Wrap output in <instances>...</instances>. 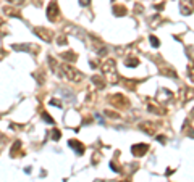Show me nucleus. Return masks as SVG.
<instances>
[{
	"label": "nucleus",
	"instance_id": "7ed1b4c3",
	"mask_svg": "<svg viewBox=\"0 0 194 182\" xmlns=\"http://www.w3.org/2000/svg\"><path fill=\"white\" fill-rule=\"evenodd\" d=\"M147 150H149L147 143H136V145L131 147V152H133L134 156H143V155H146Z\"/></svg>",
	"mask_w": 194,
	"mask_h": 182
},
{
	"label": "nucleus",
	"instance_id": "f3484780",
	"mask_svg": "<svg viewBox=\"0 0 194 182\" xmlns=\"http://www.w3.org/2000/svg\"><path fill=\"white\" fill-rule=\"evenodd\" d=\"M188 74H189V77H191V81L194 82V66H189L188 68Z\"/></svg>",
	"mask_w": 194,
	"mask_h": 182
},
{
	"label": "nucleus",
	"instance_id": "a211bd4d",
	"mask_svg": "<svg viewBox=\"0 0 194 182\" xmlns=\"http://www.w3.org/2000/svg\"><path fill=\"white\" fill-rule=\"evenodd\" d=\"M79 3H81L83 6H88L89 3H91V0H79Z\"/></svg>",
	"mask_w": 194,
	"mask_h": 182
},
{
	"label": "nucleus",
	"instance_id": "412c9836",
	"mask_svg": "<svg viewBox=\"0 0 194 182\" xmlns=\"http://www.w3.org/2000/svg\"><path fill=\"white\" fill-rule=\"evenodd\" d=\"M193 115H194V110H193Z\"/></svg>",
	"mask_w": 194,
	"mask_h": 182
},
{
	"label": "nucleus",
	"instance_id": "f8f14e48",
	"mask_svg": "<svg viewBox=\"0 0 194 182\" xmlns=\"http://www.w3.org/2000/svg\"><path fill=\"white\" fill-rule=\"evenodd\" d=\"M62 58H65V60H71V61H75V60H76V55H75V53H62Z\"/></svg>",
	"mask_w": 194,
	"mask_h": 182
},
{
	"label": "nucleus",
	"instance_id": "423d86ee",
	"mask_svg": "<svg viewBox=\"0 0 194 182\" xmlns=\"http://www.w3.org/2000/svg\"><path fill=\"white\" fill-rule=\"evenodd\" d=\"M68 145H70V148H73L76 152V155H81L83 152H84V145L83 143H79L78 140H70L68 142Z\"/></svg>",
	"mask_w": 194,
	"mask_h": 182
},
{
	"label": "nucleus",
	"instance_id": "6e6552de",
	"mask_svg": "<svg viewBox=\"0 0 194 182\" xmlns=\"http://www.w3.org/2000/svg\"><path fill=\"white\" fill-rule=\"evenodd\" d=\"M170 97H172V94H170V92L167 90V89H162V90L157 94V98H159L160 102H164L165 98H170Z\"/></svg>",
	"mask_w": 194,
	"mask_h": 182
},
{
	"label": "nucleus",
	"instance_id": "4468645a",
	"mask_svg": "<svg viewBox=\"0 0 194 182\" xmlns=\"http://www.w3.org/2000/svg\"><path fill=\"white\" fill-rule=\"evenodd\" d=\"M42 119L46 123H48V124H54V119L50 118V115H48V113H42Z\"/></svg>",
	"mask_w": 194,
	"mask_h": 182
},
{
	"label": "nucleus",
	"instance_id": "1a4fd4ad",
	"mask_svg": "<svg viewBox=\"0 0 194 182\" xmlns=\"http://www.w3.org/2000/svg\"><path fill=\"white\" fill-rule=\"evenodd\" d=\"M126 66H130V68H134V66H138L139 64V60H138L136 57H130V58H126Z\"/></svg>",
	"mask_w": 194,
	"mask_h": 182
},
{
	"label": "nucleus",
	"instance_id": "39448f33",
	"mask_svg": "<svg viewBox=\"0 0 194 182\" xmlns=\"http://www.w3.org/2000/svg\"><path fill=\"white\" fill-rule=\"evenodd\" d=\"M193 3L191 0H180V10H181L183 15H191L193 13Z\"/></svg>",
	"mask_w": 194,
	"mask_h": 182
},
{
	"label": "nucleus",
	"instance_id": "6ab92c4d",
	"mask_svg": "<svg viewBox=\"0 0 194 182\" xmlns=\"http://www.w3.org/2000/svg\"><path fill=\"white\" fill-rule=\"evenodd\" d=\"M57 44H60V45H65V44H67V39H65V37H60V40H57Z\"/></svg>",
	"mask_w": 194,
	"mask_h": 182
},
{
	"label": "nucleus",
	"instance_id": "0eeeda50",
	"mask_svg": "<svg viewBox=\"0 0 194 182\" xmlns=\"http://www.w3.org/2000/svg\"><path fill=\"white\" fill-rule=\"evenodd\" d=\"M34 31H36V34L37 36H41L44 40H50V32H48V31H44L42 27H36Z\"/></svg>",
	"mask_w": 194,
	"mask_h": 182
},
{
	"label": "nucleus",
	"instance_id": "f257e3e1",
	"mask_svg": "<svg viewBox=\"0 0 194 182\" xmlns=\"http://www.w3.org/2000/svg\"><path fill=\"white\" fill-rule=\"evenodd\" d=\"M102 71L105 73L107 79H109L112 84H117L118 82V74H117V66H115V61L113 60H107L102 66Z\"/></svg>",
	"mask_w": 194,
	"mask_h": 182
},
{
	"label": "nucleus",
	"instance_id": "ddd939ff",
	"mask_svg": "<svg viewBox=\"0 0 194 182\" xmlns=\"http://www.w3.org/2000/svg\"><path fill=\"white\" fill-rule=\"evenodd\" d=\"M60 137H62V134H60V130H58V129H54V130H52V139H54L55 142H57Z\"/></svg>",
	"mask_w": 194,
	"mask_h": 182
},
{
	"label": "nucleus",
	"instance_id": "2eb2a0df",
	"mask_svg": "<svg viewBox=\"0 0 194 182\" xmlns=\"http://www.w3.org/2000/svg\"><path fill=\"white\" fill-rule=\"evenodd\" d=\"M149 39H151V44H152V47H155V49H157V47L160 45V42H159V40H157V37L151 36V37H149Z\"/></svg>",
	"mask_w": 194,
	"mask_h": 182
},
{
	"label": "nucleus",
	"instance_id": "aec40b11",
	"mask_svg": "<svg viewBox=\"0 0 194 182\" xmlns=\"http://www.w3.org/2000/svg\"><path fill=\"white\" fill-rule=\"evenodd\" d=\"M157 140H159L160 143H165V137H164V135H159V137H157Z\"/></svg>",
	"mask_w": 194,
	"mask_h": 182
},
{
	"label": "nucleus",
	"instance_id": "dca6fc26",
	"mask_svg": "<svg viewBox=\"0 0 194 182\" xmlns=\"http://www.w3.org/2000/svg\"><path fill=\"white\" fill-rule=\"evenodd\" d=\"M50 105H54V106H58V108H62V100H57V98H52V100H50Z\"/></svg>",
	"mask_w": 194,
	"mask_h": 182
},
{
	"label": "nucleus",
	"instance_id": "9d476101",
	"mask_svg": "<svg viewBox=\"0 0 194 182\" xmlns=\"http://www.w3.org/2000/svg\"><path fill=\"white\" fill-rule=\"evenodd\" d=\"M92 82H94L99 89H104V85H105V82L102 81V77L100 76H92Z\"/></svg>",
	"mask_w": 194,
	"mask_h": 182
},
{
	"label": "nucleus",
	"instance_id": "f03ea898",
	"mask_svg": "<svg viewBox=\"0 0 194 182\" xmlns=\"http://www.w3.org/2000/svg\"><path fill=\"white\" fill-rule=\"evenodd\" d=\"M62 70H63V77L70 79V81L79 82V81H83V77H84L79 71H76L73 66H70V64H62Z\"/></svg>",
	"mask_w": 194,
	"mask_h": 182
},
{
	"label": "nucleus",
	"instance_id": "20e7f679",
	"mask_svg": "<svg viewBox=\"0 0 194 182\" xmlns=\"http://www.w3.org/2000/svg\"><path fill=\"white\" fill-rule=\"evenodd\" d=\"M47 18L50 19V21H55V19L58 18V6L55 2H52L50 5L47 6Z\"/></svg>",
	"mask_w": 194,
	"mask_h": 182
},
{
	"label": "nucleus",
	"instance_id": "9b49d317",
	"mask_svg": "<svg viewBox=\"0 0 194 182\" xmlns=\"http://www.w3.org/2000/svg\"><path fill=\"white\" fill-rule=\"evenodd\" d=\"M113 13H115L117 16H121V15H125V13H126V8H125V6H113Z\"/></svg>",
	"mask_w": 194,
	"mask_h": 182
}]
</instances>
